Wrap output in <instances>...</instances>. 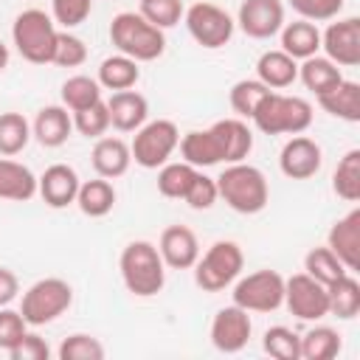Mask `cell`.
<instances>
[{"label": "cell", "mask_w": 360, "mask_h": 360, "mask_svg": "<svg viewBox=\"0 0 360 360\" xmlns=\"http://www.w3.org/2000/svg\"><path fill=\"white\" fill-rule=\"evenodd\" d=\"M217 180V191L219 197L225 200L228 208H233L236 214H259L264 211L267 200H270V186H267V177L259 166H250L245 160L239 163H228L222 169Z\"/></svg>", "instance_id": "6da1fadb"}, {"label": "cell", "mask_w": 360, "mask_h": 360, "mask_svg": "<svg viewBox=\"0 0 360 360\" xmlns=\"http://www.w3.org/2000/svg\"><path fill=\"white\" fill-rule=\"evenodd\" d=\"M118 270H121L124 287L135 298H152L166 284V264L160 259V250L146 239H135L121 250Z\"/></svg>", "instance_id": "7a4b0ae2"}, {"label": "cell", "mask_w": 360, "mask_h": 360, "mask_svg": "<svg viewBox=\"0 0 360 360\" xmlns=\"http://www.w3.org/2000/svg\"><path fill=\"white\" fill-rule=\"evenodd\" d=\"M250 121L264 135H301L312 124V104L301 96L270 90L250 115Z\"/></svg>", "instance_id": "3957f363"}, {"label": "cell", "mask_w": 360, "mask_h": 360, "mask_svg": "<svg viewBox=\"0 0 360 360\" xmlns=\"http://www.w3.org/2000/svg\"><path fill=\"white\" fill-rule=\"evenodd\" d=\"M110 42L118 48V53L135 59V62H155L166 51V37L160 28L146 22L135 11H121L110 22Z\"/></svg>", "instance_id": "277c9868"}, {"label": "cell", "mask_w": 360, "mask_h": 360, "mask_svg": "<svg viewBox=\"0 0 360 360\" xmlns=\"http://www.w3.org/2000/svg\"><path fill=\"white\" fill-rule=\"evenodd\" d=\"M56 37H59V28L53 17L45 14L42 8H25L14 17V25H11L14 48L31 65H51Z\"/></svg>", "instance_id": "5b68a950"}, {"label": "cell", "mask_w": 360, "mask_h": 360, "mask_svg": "<svg viewBox=\"0 0 360 360\" xmlns=\"http://www.w3.org/2000/svg\"><path fill=\"white\" fill-rule=\"evenodd\" d=\"M242 267H245L242 248L233 239H219L194 262V284L202 292H219L242 276Z\"/></svg>", "instance_id": "8992f818"}, {"label": "cell", "mask_w": 360, "mask_h": 360, "mask_svg": "<svg viewBox=\"0 0 360 360\" xmlns=\"http://www.w3.org/2000/svg\"><path fill=\"white\" fill-rule=\"evenodd\" d=\"M73 304V287L65 278H39L22 292L20 312L28 326L53 323Z\"/></svg>", "instance_id": "52a82bcc"}, {"label": "cell", "mask_w": 360, "mask_h": 360, "mask_svg": "<svg viewBox=\"0 0 360 360\" xmlns=\"http://www.w3.org/2000/svg\"><path fill=\"white\" fill-rule=\"evenodd\" d=\"M177 143H180L177 124L169 118H155V121H146L143 127L135 129L129 152L141 169H160L163 163H169Z\"/></svg>", "instance_id": "ba28073f"}, {"label": "cell", "mask_w": 360, "mask_h": 360, "mask_svg": "<svg viewBox=\"0 0 360 360\" xmlns=\"http://www.w3.org/2000/svg\"><path fill=\"white\" fill-rule=\"evenodd\" d=\"M183 20H186V28L191 34V39L208 51H217V48H225L233 37V17L217 6V3H208V0H197L191 3L186 11H183Z\"/></svg>", "instance_id": "9c48e42d"}, {"label": "cell", "mask_w": 360, "mask_h": 360, "mask_svg": "<svg viewBox=\"0 0 360 360\" xmlns=\"http://www.w3.org/2000/svg\"><path fill=\"white\" fill-rule=\"evenodd\" d=\"M233 304L248 312H276L284 304V276L276 270H256L239 276L231 292Z\"/></svg>", "instance_id": "30bf717a"}, {"label": "cell", "mask_w": 360, "mask_h": 360, "mask_svg": "<svg viewBox=\"0 0 360 360\" xmlns=\"http://www.w3.org/2000/svg\"><path fill=\"white\" fill-rule=\"evenodd\" d=\"M284 304L298 321H321L329 315L326 287L307 273H295L284 278Z\"/></svg>", "instance_id": "8fae6325"}, {"label": "cell", "mask_w": 360, "mask_h": 360, "mask_svg": "<svg viewBox=\"0 0 360 360\" xmlns=\"http://www.w3.org/2000/svg\"><path fill=\"white\" fill-rule=\"evenodd\" d=\"M250 332H253V323H250L248 309L231 304V307H222V309L214 315L208 338H211V343H214L217 352H222V354H236V352H242V349L248 346Z\"/></svg>", "instance_id": "7c38bea8"}, {"label": "cell", "mask_w": 360, "mask_h": 360, "mask_svg": "<svg viewBox=\"0 0 360 360\" xmlns=\"http://www.w3.org/2000/svg\"><path fill=\"white\" fill-rule=\"evenodd\" d=\"M321 48L326 59H332L338 68H354L360 65V20L346 17L326 25L321 34Z\"/></svg>", "instance_id": "4fadbf2b"}, {"label": "cell", "mask_w": 360, "mask_h": 360, "mask_svg": "<svg viewBox=\"0 0 360 360\" xmlns=\"http://www.w3.org/2000/svg\"><path fill=\"white\" fill-rule=\"evenodd\" d=\"M236 22L250 39H270L284 25V3L281 0H242Z\"/></svg>", "instance_id": "5bb4252c"}, {"label": "cell", "mask_w": 360, "mask_h": 360, "mask_svg": "<svg viewBox=\"0 0 360 360\" xmlns=\"http://www.w3.org/2000/svg\"><path fill=\"white\" fill-rule=\"evenodd\" d=\"M321 163H323V152L307 135H292L281 146V152H278V169L290 180H309V177H315L321 172Z\"/></svg>", "instance_id": "9a60e30c"}, {"label": "cell", "mask_w": 360, "mask_h": 360, "mask_svg": "<svg viewBox=\"0 0 360 360\" xmlns=\"http://www.w3.org/2000/svg\"><path fill=\"white\" fill-rule=\"evenodd\" d=\"M158 250H160L163 264L172 270H191L194 262L200 259V242L188 225L163 228V233L158 239Z\"/></svg>", "instance_id": "2e32d148"}, {"label": "cell", "mask_w": 360, "mask_h": 360, "mask_svg": "<svg viewBox=\"0 0 360 360\" xmlns=\"http://www.w3.org/2000/svg\"><path fill=\"white\" fill-rule=\"evenodd\" d=\"M79 186H82V180H79L76 169L68 163H53L42 172V177H37V194L51 208H68L70 202H76Z\"/></svg>", "instance_id": "e0dca14e"}, {"label": "cell", "mask_w": 360, "mask_h": 360, "mask_svg": "<svg viewBox=\"0 0 360 360\" xmlns=\"http://www.w3.org/2000/svg\"><path fill=\"white\" fill-rule=\"evenodd\" d=\"M326 248L346 264L349 273L360 270V208L357 205L329 228Z\"/></svg>", "instance_id": "ac0fdd59"}, {"label": "cell", "mask_w": 360, "mask_h": 360, "mask_svg": "<svg viewBox=\"0 0 360 360\" xmlns=\"http://www.w3.org/2000/svg\"><path fill=\"white\" fill-rule=\"evenodd\" d=\"M177 146H180L183 160L191 163L194 169H205V166L225 163V143H222V135H219L217 124H211L208 129L186 132Z\"/></svg>", "instance_id": "d6986e66"}, {"label": "cell", "mask_w": 360, "mask_h": 360, "mask_svg": "<svg viewBox=\"0 0 360 360\" xmlns=\"http://www.w3.org/2000/svg\"><path fill=\"white\" fill-rule=\"evenodd\" d=\"M107 110H110V127H115L118 132H135L149 118L146 96H141L132 87L129 90H115L107 98Z\"/></svg>", "instance_id": "ffe728a7"}, {"label": "cell", "mask_w": 360, "mask_h": 360, "mask_svg": "<svg viewBox=\"0 0 360 360\" xmlns=\"http://www.w3.org/2000/svg\"><path fill=\"white\" fill-rule=\"evenodd\" d=\"M73 132V115L62 104H48L37 112L31 124V135L45 146V149H59Z\"/></svg>", "instance_id": "44dd1931"}, {"label": "cell", "mask_w": 360, "mask_h": 360, "mask_svg": "<svg viewBox=\"0 0 360 360\" xmlns=\"http://www.w3.org/2000/svg\"><path fill=\"white\" fill-rule=\"evenodd\" d=\"M90 163H93L98 177L115 180V177L127 174V169L132 163L129 143L124 138H96V146L90 152Z\"/></svg>", "instance_id": "7402d4cb"}, {"label": "cell", "mask_w": 360, "mask_h": 360, "mask_svg": "<svg viewBox=\"0 0 360 360\" xmlns=\"http://www.w3.org/2000/svg\"><path fill=\"white\" fill-rule=\"evenodd\" d=\"M321 110L329 112L332 118H340V121H349V124H357L360 121V84L352 82V79H340L332 90L315 96Z\"/></svg>", "instance_id": "603a6c76"}, {"label": "cell", "mask_w": 360, "mask_h": 360, "mask_svg": "<svg viewBox=\"0 0 360 360\" xmlns=\"http://www.w3.org/2000/svg\"><path fill=\"white\" fill-rule=\"evenodd\" d=\"M256 79L270 90H284L298 79V62L281 48L264 51L256 62Z\"/></svg>", "instance_id": "cb8c5ba5"}, {"label": "cell", "mask_w": 360, "mask_h": 360, "mask_svg": "<svg viewBox=\"0 0 360 360\" xmlns=\"http://www.w3.org/2000/svg\"><path fill=\"white\" fill-rule=\"evenodd\" d=\"M34 194H37V177H34V172L25 163L0 155V200L25 202Z\"/></svg>", "instance_id": "d4e9b609"}, {"label": "cell", "mask_w": 360, "mask_h": 360, "mask_svg": "<svg viewBox=\"0 0 360 360\" xmlns=\"http://www.w3.org/2000/svg\"><path fill=\"white\" fill-rule=\"evenodd\" d=\"M281 51L290 53L295 62L309 59L321 51V31L315 22L309 20H295V22H284L281 25Z\"/></svg>", "instance_id": "484cf974"}, {"label": "cell", "mask_w": 360, "mask_h": 360, "mask_svg": "<svg viewBox=\"0 0 360 360\" xmlns=\"http://www.w3.org/2000/svg\"><path fill=\"white\" fill-rule=\"evenodd\" d=\"M138 79H141L138 62L129 59V56H124V53L107 56V59L98 65V76H96V82H98L104 90H112V93H115V90H129V87H135Z\"/></svg>", "instance_id": "4316f807"}, {"label": "cell", "mask_w": 360, "mask_h": 360, "mask_svg": "<svg viewBox=\"0 0 360 360\" xmlns=\"http://www.w3.org/2000/svg\"><path fill=\"white\" fill-rule=\"evenodd\" d=\"M76 205L84 217H107L115 205V188L107 177H96V180H84L79 186V194H76Z\"/></svg>", "instance_id": "83f0119b"}, {"label": "cell", "mask_w": 360, "mask_h": 360, "mask_svg": "<svg viewBox=\"0 0 360 360\" xmlns=\"http://www.w3.org/2000/svg\"><path fill=\"white\" fill-rule=\"evenodd\" d=\"M298 79H301V84H304L307 90H312L315 96H321V93L332 90V87L343 79V73H340V68H338L332 59L315 53V56H309V59H301V65H298Z\"/></svg>", "instance_id": "f1b7e54d"}, {"label": "cell", "mask_w": 360, "mask_h": 360, "mask_svg": "<svg viewBox=\"0 0 360 360\" xmlns=\"http://www.w3.org/2000/svg\"><path fill=\"white\" fill-rule=\"evenodd\" d=\"M326 295H329V315L340 321H352L360 312V281L352 273L332 281L326 287Z\"/></svg>", "instance_id": "f546056e"}, {"label": "cell", "mask_w": 360, "mask_h": 360, "mask_svg": "<svg viewBox=\"0 0 360 360\" xmlns=\"http://www.w3.org/2000/svg\"><path fill=\"white\" fill-rule=\"evenodd\" d=\"M214 124H217V129L222 135V143H225V163L245 160L253 149V132L248 129V124L242 118H219Z\"/></svg>", "instance_id": "4dcf8cb0"}, {"label": "cell", "mask_w": 360, "mask_h": 360, "mask_svg": "<svg viewBox=\"0 0 360 360\" xmlns=\"http://www.w3.org/2000/svg\"><path fill=\"white\" fill-rule=\"evenodd\" d=\"M31 141V124L22 112H0V155L14 158L20 155Z\"/></svg>", "instance_id": "1f68e13d"}, {"label": "cell", "mask_w": 360, "mask_h": 360, "mask_svg": "<svg viewBox=\"0 0 360 360\" xmlns=\"http://www.w3.org/2000/svg\"><path fill=\"white\" fill-rule=\"evenodd\" d=\"M332 191L346 202L360 200V149H349L340 158V163L332 174Z\"/></svg>", "instance_id": "d6a6232c"}, {"label": "cell", "mask_w": 360, "mask_h": 360, "mask_svg": "<svg viewBox=\"0 0 360 360\" xmlns=\"http://www.w3.org/2000/svg\"><path fill=\"white\" fill-rule=\"evenodd\" d=\"M340 335L332 326H312L301 335V360H332L340 352Z\"/></svg>", "instance_id": "836d02e7"}, {"label": "cell", "mask_w": 360, "mask_h": 360, "mask_svg": "<svg viewBox=\"0 0 360 360\" xmlns=\"http://www.w3.org/2000/svg\"><path fill=\"white\" fill-rule=\"evenodd\" d=\"M101 101V84L93 79V76H84V73H76L70 79H65L62 84V107H68L70 112H79L90 104Z\"/></svg>", "instance_id": "e575fe53"}, {"label": "cell", "mask_w": 360, "mask_h": 360, "mask_svg": "<svg viewBox=\"0 0 360 360\" xmlns=\"http://www.w3.org/2000/svg\"><path fill=\"white\" fill-rule=\"evenodd\" d=\"M304 273L307 276H312L315 281H321L323 287H329L332 281H338L340 276H346L349 270H346V264L323 245V248H312V250H307V256H304Z\"/></svg>", "instance_id": "d590c367"}, {"label": "cell", "mask_w": 360, "mask_h": 360, "mask_svg": "<svg viewBox=\"0 0 360 360\" xmlns=\"http://www.w3.org/2000/svg\"><path fill=\"white\" fill-rule=\"evenodd\" d=\"M194 174H197V169L191 163H186V160L163 163L160 172H158V191L163 197H169V200H183L188 186H191V180H194Z\"/></svg>", "instance_id": "8d00e7d4"}, {"label": "cell", "mask_w": 360, "mask_h": 360, "mask_svg": "<svg viewBox=\"0 0 360 360\" xmlns=\"http://www.w3.org/2000/svg\"><path fill=\"white\" fill-rule=\"evenodd\" d=\"M262 349L276 360H301V335H295L290 326H270L264 329Z\"/></svg>", "instance_id": "74e56055"}, {"label": "cell", "mask_w": 360, "mask_h": 360, "mask_svg": "<svg viewBox=\"0 0 360 360\" xmlns=\"http://www.w3.org/2000/svg\"><path fill=\"white\" fill-rule=\"evenodd\" d=\"M267 93H270V87H264L259 79H239V82L231 87L228 101H231V110H233L239 118H250Z\"/></svg>", "instance_id": "f35d334b"}, {"label": "cell", "mask_w": 360, "mask_h": 360, "mask_svg": "<svg viewBox=\"0 0 360 360\" xmlns=\"http://www.w3.org/2000/svg\"><path fill=\"white\" fill-rule=\"evenodd\" d=\"M183 11H186L183 0H141V8H138V14L160 31L177 25L183 20Z\"/></svg>", "instance_id": "ab89813d"}, {"label": "cell", "mask_w": 360, "mask_h": 360, "mask_svg": "<svg viewBox=\"0 0 360 360\" xmlns=\"http://www.w3.org/2000/svg\"><path fill=\"white\" fill-rule=\"evenodd\" d=\"M56 357L59 360H101L104 357V346H101L98 338L84 335V332H76V335H68L59 343Z\"/></svg>", "instance_id": "60d3db41"}, {"label": "cell", "mask_w": 360, "mask_h": 360, "mask_svg": "<svg viewBox=\"0 0 360 360\" xmlns=\"http://www.w3.org/2000/svg\"><path fill=\"white\" fill-rule=\"evenodd\" d=\"M73 129L84 138H101L107 129H110V110H107V101H96L79 112H73Z\"/></svg>", "instance_id": "b9f144b4"}, {"label": "cell", "mask_w": 360, "mask_h": 360, "mask_svg": "<svg viewBox=\"0 0 360 360\" xmlns=\"http://www.w3.org/2000/svg\"><path fill=\"white\" fill-rule=\"evenodd\" d=\"M84 59H87V45H84V39L82 37H76V34H70V31H59V37H56V48H53V65H59V68H79V65H84Z\"/></svg>", "instance_id": "7bdbcfd3"}, {"label": "cell", "mask_w": 360, "mask_h": 360, "mask_svg": "<svg viewBox=\"0 0 360 360\" xmlns=\"http://www.w3.org/2000/svg\"><path fill=\"white\" fill-rule=\"evenodd\" d=\"M93 11V0H51V17L65 31L82 25Z\"/></svg>", "instance_id": "ee69618b"}, {"label": "cell", "mask_w": 360, "mask_h": 360, "mask_svg": "<svg viewBox=\"0 0 360 360\" xmlns=\"http://www.w3.org/2000/svg\"><path fill=\"white\" fill-rule=\"evenodd\" d=\"M183 200H186L188 208H194V211H208V208L219 200L217 180L208 177V174H202V172L197 169V174H194V180H191V186H188V191H186Z\"/></svg>", "instance_id": "f6af8a7d"}, {"label": "cell", "mask_w": 360, "mask_h": 360, "mask_svg": "<svg viewBox=\"0 0 360 360\" xmlns=\"http://www.w3.org/2000/svg\"><path fill=\"white\" fill-rule=\"evenodd\" d=\"M292 6V11L301 17V20H309V22H326V20H335L343 8L346 0H287Z\"/></svg>", "instance_id": "bcb514c9"}, {"label": "cell", "mask_w": 360, "mask_h": 360, "mask_svg": "<svg viewBox=\"0 0 360 360\" xmlns=\"http://www.w3.org/2000/svg\"><path fill=\"white\" fill-rule=\"evenodd\" d=\"M25 332H28V323H25L22 312L20 309L0 307V349L3 352H11Z\"/></svg>", "instance_id": "7dc6e473"}, {"label": "cell", "mask_w": 360, "mask_h": 360, "mask_svg": "<svg viewBox=\"0 0 360 360\" xmlns=\"http://www.w3.org/2000/svg\"><path fill=\"white\" fill-rule=\"evenodd\" d=\"M8 357L11 360H48L51 357V346L37 332H25L20 338V343L8 352Z\"/></svg>", "instance_id": "c3c4849f"}, {"label": "cell", "mask_w": 360, "mask_h": 360, "mask_svg": "<svg viewBox=\"0 0 360 360\" xmlns=\"http://www.w3.org/2000/svg\"><path fill=\"white\" fill-rule=\"evenodd\" d=\"M20 292V281L14 276V270L0 267V307H8Z\"/></svg>", "instance_id": "681fc988"}, {"label": "cell", "mask_w": 360, "mask_h": 360, "mask_svg": "<svg viewBox=\"0 0 360 360\" xmlns=\"http://www.w3.org/2000/svg\"><path fill=\"white\" fill-rule=\"evenodd\" d=\"M8 68V48H6V42H0V73Z\"/></svg>", "instance_id": "f907efd6"}]
</instances>
